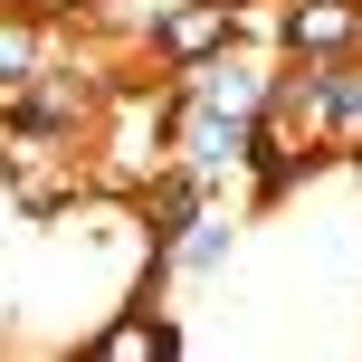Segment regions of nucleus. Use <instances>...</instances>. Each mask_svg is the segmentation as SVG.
<instances>
[{"label": "nucleus", "instance_id": "nucleus-1", "mask_svg": "<svg viewBox=\"0 0 362 362\" xmlns=\"http://www.w3.org/2000/svg\"><path fill=\"white\" fill-rule=\"evenodd\" d=\"M344 29H353V10H344V0H325V10H296V38H315V48H334Z\"/></svg>", "mask_w": 362, "mask_h": 362}, {"label": "nucleus", "instance_id": "nucleus-2", "mask_svg": "<svg viewBox=\"0 0 362 362\" xmlns=\"http://www.w3.org/2000/svg\"><path fill=\"white\" fill-rule=\"evenodd\" d=\"M210 38H219V10H181V19H172V48H181V57H200Z\"/></svg>", "mask_w": 362, "mask_h": 362}]
</instances>
